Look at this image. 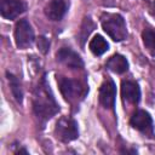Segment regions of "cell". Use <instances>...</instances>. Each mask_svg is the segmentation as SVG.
<instances>
[{"instance_id":"cell-1","label":"cell","mask_w":155,"mask_h":155,"mask_svg":"<svg viewBox=\"0 0 155 155\" xmlns=\"http://www.w3.org/2000/svg\"><path fill=\"white\" fill-rule=\"evenodd\" d=\"M33 110L38 119L42 122L50 120L54 114L59 111V105L57 104L50 90V86L46 84L45 76L41 79V82L35 90L33 99Z\"/></svg>"},{"instance_id":"cell-2","label":"cell","mask_w":155,"mask_h":155,"mask_svg":"<svg viewBox=\"0 0 155 155\" xmlns=\"http://www.w3.org/2000/svg\"><path fill=\"white\" fill-rule=\"evenodd\" d=\"M103 30L114 40L122 41L127 36V28L122 16L117 13H105L102 16Z\"/></svg>"},{"instance_id":"cell-3","label":"cell","mask_w":155,"mask_h":155,"mask_svg":"<svg viewBox=\"0 0 155 155\" xmlns=\"http://www.w3.org/2000/svg\"><path fill=\"white\" fill-rule=\"evenodd\" d=\"M54 134L59 140H62L64 143L76 139L79 137V130H78L76 121L68 116L61 117L56 124Z\"/></svg>"},{"instance_id":"cell-4","label":"cell","mask_w":155,"mask_h":155,"mask_svg":"<svg viewBox=\"0 0 155 155\" xmlns=\"http://www.w3.org/2000/svg\"><path fill=\"white\" fill-rule=\"evenodd\" d=\"M15 42L21 50L29 47L34 42V30L27 19H19L15 27Z\"/></svg>"},{"instance_id":"cell-5","label":"cell","mask_w":155,"mask_h":155,"mask_svg":"<svg viewBox=\"0 0 155 155\" xmlns=\"http://www.w3.org/2000/svg\"><path fill=\"white\" fill-rule=\"evenodd\" d=\"M57 81L59 85V90L67 101H76L79 97H82L85 94V87H82L81 84L75 80L59 76Z\"/></svg>"},{"instance_id":"cell-6","label":"cell","mask_w":155,"mask_h":155,"mask_svg":"<svg viewBox=\"0 0 155 155\" xmlns=\"http://www.w3.org/2000/svg\"><path fill=\"white\" fill-rule=\"evenodd\" d=\"M27 10V4L22 0H1L0 13L6 19H15Z\"/></svg>"},{"instance_id":"cell-7","label":"cell","mask_w":155,"mask_h":155,"mask_svg":"<svg viewBox=\"0 0 155 155\" xmlns=\"http://www.w3.org/2000/svg\"><path fill=\"white\" fill-rule=\"evenodd\" d=\"M130 124L133 128L145 133V134H153V119L150 116V114L145 110H137L131 120Z\"/></svg>"},{"instance_id":"cell-8","label":"cell","mask_w":155,"mask_h":155,"mask_svg":"<svg viewBox=\"0 0 155 155\" xmlns=\"http://www.w3.org/2000/svg\"><path fill=\"white\" fill-rule=\"evenodd\" d=\"M116 97V87L113 80H107L99 88V102L107 109H114Z\"/></svg>"},{"instance_id":"cell-9","label":"cell","mask_w":155,"mask_h":155,"mask_svg":"<svg viewBox=\"0 0 155 155\" xmlns=\"http://www.w3.org/2000/svg\"><path fill=\"white\" fill-rule=\"evenodd\" d=\"M56 57L61 63H63L64 65H67L71 69H80L84 67V62H82L81 57L76 52H74L71 48L62 47L57 52Z\"/></svg>"},{"instance_id":"cell-10","label":"cell","mask_w":155,"mask_h":155,"mask_svg":"<svg viewBox=\"0 0 155 155\" xmlns=\"http://www.w3.org/2000/svg\"><path fill=\"white\" fill-rule=\"evenodd\" d=\"M121 96L124 98V101L132 103V104H137L140 99V90L137 82L134 81H122L121 84Z\"/></svg>"},{"instance_id":"cell-11","label":"cell","mask_w":155,"mask_h":155,"mask_svg":"<svg viewBox=\"0 0 155 155\" xmlns=\"http://www.w3.org/2000/svg\"><path fill=\"white\" fill-rule=\"evenodd\" d=\"M67 12L65 0H51L45 7V15L51 21H61Z\"/></svg>"},{"instance_id":"cell-12","label":"cell","mask_w":155,"mask_h":155,"mask_svg":"<svg viewBox=\"0 0 155 155\" xmlns=\"http://www.w3.org/2000/svg\"><path fill=\"white\" fill-rule=\"evenodd\" d=\"M105 65H107V68L110 71L116 73V74H122V73H125L128 69V62H127V59L122 54H119V53L113 54L107 61V64Z\"/></svg>"},{"instance_id":"cell-13","label":"cell","mask_w":155,"mask_h":155,"mask_svg":"<svg viewBox=\"0 0 155 155\" xmlns=\"http://www.w3.org/2000/svg\"><path fill=\"white\" fill-rule=\"evenodd\" d=\"M88 47L94 56H102L104 52L109 50V44L105 41V39L102 35H96L91 39Z\"/></svg>"},{"instance_id":"cell-14","label":"cell","mask_w":155,"mask_h":155,"mask_svg":"<svg viewBox=\"0 0 155 155\" xmlns=\"http://www.w3.org/2000/svg\"><path fill=\"white\" fill-rule=\"evenodd\" d=\"M6 76L8 79V82H10V87H11V91H12V94L16 99V102L18 103H22L23 101V92H22V88H21V82L19 80L17 79V76H15L13 74L11 73H6Z\"/></svg>"},{"instance_id":"cell-15","label":"cell","mask_w":155,"mask_h":155,"mask_svg":"<svg viewBox=\"0 0 155 155\" xmlns=\"http://www.w3.org/2000/svg\"><path fill=\"white\" fill-rule=\"evenodd\" d=\"M142 39H143V42H144V46L147 47V50L151 54H155V30L145 29L142 33Z\"/></svg>"},{"instance_id":"cell-16","label":"cell","mask_w":155,"mask_h":155,"mask_svg":"<svg viewBox=\"0 0 155 155\" xmlns=\"http://www.w3.org/2000/svg\"><path fill=\"white\" fill-rule=\"evenodd\" d=\"M38 47H39V50L42 53H46L48 51V48H50V41H48V39L45 38V36H40L39 40H38Z\"/></svg>"},{"instance_id":"cell-17","label":"cell","mask_w":155,"mask_h":155,"mask_svg":"<svg viewBox=\"0 0 155 155\" xmlns=\"http://www.w3.org/2000/svg\"><path fill=\"white\" fill-rule=\"evenodd\" d=\"M17 154H28V151L25 150V149H19L18 151H16Z\"/></svg>"},{"instance_id":"cell-18","label":"cell","mask_w":155,"mask_h":155,"mask_svg":"<svg viewBox=\"0 0 155 155\" xmlns=\"http://www.w3.org/2000/svg\"><path fill=\"white\" fill-rule=\"evenodd\" d=\"M121 153H132V154H136V150H121Z\"/></svg>"},{"instance_id":"cell-19","label":"cell","mask_w":155,"mask_h":155,"mask_svg":"<svg viewBox=\"0 0 155 155\" xmlns=\"http://www.w3.org/2000/svg\"><path fill=\"white\" fill-rule=\"evenodd\" d=\"M153 15L155 16V0H154V2H153Z\"/></svg>"}]
</instances>
